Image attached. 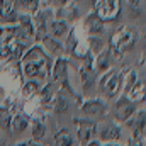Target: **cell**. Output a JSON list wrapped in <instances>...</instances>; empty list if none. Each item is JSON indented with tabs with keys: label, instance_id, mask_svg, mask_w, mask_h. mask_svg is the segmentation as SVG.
Segmentation results:
<instances>
[{
	"label": "cell",
	"instance_id": "obj_30",
	"mask_svg": "<svg viewBox=\"0 0 146 146\" xmlns=\"http://www.w3.org/2000/svg\"><path fill=\"white\" fill-rule=\"evenodd\" d=\"M102 146H122L119 143H102Z\"/></svg>",
	"mask_w": 146,
	"mask_h": 146
},
{
	"label": "cell",
	"instance_id": "obj_2",
	"mask_svg": "<svg viewBox=\"0 0 146 146\" xmlns=\"http://www.w3.org/2000/svg\"><path fill=\"white\" fill-rule=\"evenodd\" d=\"M99 92L100 99L115 100L122 94V72L117 68H109L99 78Z\"/></svg>",
	"mask_w": 146,
	"mask_h": 146
},
{
	"label": "cell",
	"instance_id": "obj_21",
	"mask_svg": "<svg viewBox=\"0 0 146 146\" xmlns=\"http://www.w3.org/2000/svg\"><path fill=\"white\" fill-rule=\"evenodd\" d=\"M75 145V136L72 134L70 129L61 127L54 133L53 136V146H73Z\"/></svg>",
	"mask_w": 146,
	"mask_h": 146
},
{
	"label": "cell",
	"instance_id": "obj_17",
	"mask_svg": "<svg viewBox=\"0 0 146 146\" xmlns=\"http://www.w3.org/2000/svg\"><path fill=\"white\" fill-rule=\"evenodd\" d=\"M68 33H70V26L65 24L63 21H58V19H53V21L48 24V29H46V34H48V36L54 37V39H58V41L65 39V37L68 36Z\"/></svg>",
	"mask_w": 146,
	"mask_h": 146
},
{
	"label": "cell",
	"instance_id": "obj_27",
	"mask_svg": "<svg viewBox=\"0 0 146 146\" xmlns=\"http://www.w3.org/2000/svg\"><path fill=\"white\" fill-rule=\"evenodd\" d=\"M12 146H42L41 143H34V141H19V143H15V145H12Z\"/></svg>",
	"mask_w": 146,
	"mask_h": 146
},
{
	"label": "cell",
	"instance_id": "obj_12",
	"mask_svg": "<svg viewBox=\"0 0 146 146\" xmlns=\"http://www.w3.org/2000/svg\"><path fill=\"white\" fill-rule=\"evenodd\" d=\"M80 9H78V5L75 3V2H68V3H65L63 7H60V9H56L54 10V19H58V21H63L65 24H68V26H73L78 19H80Z\"/></svg>",
	"mask_w": 146,
	"mask_h": 146
},
{
	"label": "cell",
	"instance_id": "obj_29",
	"mask_svg": "<svg viewBox=\"0 0 146 146\" xmlns=\"http://www.w3.org/2000/svg\"><path fill=\"white\" fill-rule=\"evenodd\" d=\"M82 146H102V143L97 141V139H94V141H90V143H87V145H82Z\"/></svg>",
	"mask_w": 146,
	"mask_h": 146
},
{
	"label": "cell",
	"instance_id": "obj_7",
	"mask_svg": "<svg viewBox=\"0 0 146 146\" xmlns=\"http://www.w3.org/2000/svg\"><path fill=\"white\" fill-rule=\"evenodd\" d=\"M94 5H95V14L104 21V22H109V21H117L121 12H122V5H121V0H94Z\"/></svg>",
	"mask_w": 146,
	"mask_h": 146
},
{
	"label": "cell",
	"instance_id": "obj_24",
	"mask_svg": "<svg viewBox=\"0 0 146 146\" xmlns=\"http://www.w3.org/2000/svg\"><path fill=\"white\" fill-rule=\"evenodd\" d=\"M12 112L7 106H0V131L10 133V124H12Z\"/></svg>",
	"mask_w": 146,
	"mask_h": 146
},
{
	"label": "cell",
	"instance_id": "obj_5",
	"mask_svg": "<svg viewBox=\"0 0 146 146\" xmlns=\"http://www.w3.org/2000/svg\"><path fill=\"white\" fill-rule=\"evenodd\" d=\"M75 134L80 145H87L94 139H97V122L90 117H76L73 119Z\"/></svg>",
	"mask_w": 146,
	"mask_h": 146
},
{
	"label": "cell",
	"instance_id": "obj_28",
	"mask_svg": "<svg viewBox=\"0 0 146 146\" xmlns=\"http://www.w3.org/2000/svg\"><path fill=\"white\" fill-rule=\"evenodd\" d=\"M126 146H145V141H136V139H129Z\"/></svg>",
	"mask_w": 146,
	"mask_h": 146
},
{
	"label": "cell",
	"instance_id": "obj_26",
	"mask_svg": "<svg viewBox=\"0 0 146 146\" xmlns=\"http://www.w3.org/2000/svg\"><path fill=\"white\" fill-rule=\"evenodd\" d=\"M70 0H44V3H46V7L48 9H53V10H56V9H60V7H63L65 3H68Z\"/></svg>",
	"mask_w": 146,
	"mask_h": 146
},
{
	"label": "cell",
	"instance_id": "obj_4",
	"mask_svg": "<svg viewBox=\"0 0 146 146\" xmlns=\"http://www.w3.org/2000/svg\"><path fill=\"white\" fill-rule=\"evenodd\" d=\"M68 72H70V61H68L65 56H60V58H54V61H53V65H51V73H49V76L53 78L54 83L61 85L68 94L75 95L73 88L70 87V73Z\"/></svg>",
	"mask_w": 146,
	"mask_h": 146
},
{
	"label": "cell",
	"instance_id": "obj_6",
	"mask_svg": "<svg viewBox=\"0 0 146 146\" xmlns=\"http://www.w3.org/2000/svg\"><path fill=\"white\" fill-rule=\"evenodd\" d=\"M136 110H138V104L131 102V100H129L127 97H124V95H119V97L115 99V102H114V107H112L114 122H117V124L127 122V121L134 115Z\"/></svg>",
	"mask_w": 146,
	"mask_h": 146
},
{
	"label": "cell",
	"instance_id": "obj_20",
	"mask_svg": "<svg viewBox=\"0 0 146 146\" xmlns=\"http://www.w3.org/2000/svg\"><path fill=\"white\" fill-rule=\"evenodd\" d=\"M124 97H127L131 102H134V104H138V102H145V78H138L136 82H134V85L129 88V92H127V95H124Z\"/></svg>",
	"mask_w": 146,
	"mask_h": 146
},
{
	"label": "cell",
	"instance_id": "obj_11",
	"mask_svg": "<svg viewBox=\"0 0 146 146\" xmlns=\"http://www.w3.org/2000/svg\"><path fill=\"white\" fill-rule=\"evenodd\" d=\"M83 31L87 33V36H95V37H102L106 34V22L92 10L85 19H83V24H82Z\"/></svg>",
	"mask_w": 146,
	"mask_h": 146
},
{
	"label": "cell",
	"instance_id": "obj_25",
	"mask_svg": "<svg viewBox=\"0 0 146 146\" xmlns=\"http://www.w3.org/2000/svg\"><path fill=\"white\" fill-rule=\"evenodd\" d=\"M54 112L56 114H63V112H66L68 109V102H66V99L63 97V94L61 92H58V95L54 97Z\"/></svg>",
	"mask_w": 146,
	"mask_h": 146
},
{
	"label": "cell",
	"instance_id": "obj_18",
	"mask_svg": "<svg viewBox=\"0 0 146 146\" xmlns=\"http://www.w3.org/2000/svg\"><path fill=\"white\" fill-rule=\"evenodd\" d=\"M14 9L24 15H34L41 9V0H14Z\"/></svg>",
	"mask_w": 146,
	"mask_h": 146
},
{
	"label": "cell",
	"instance_id": "obj_8",
	"mask_svg": "<svg viewBox=\"0 0 146 146\" xmlns=\"http://www.w3.org/2000/svg\"><path fill=\"white\" fill-rule=\"evenodd\" d=\"M80 109L87 117H99V119H102V117L107 115L109 106H107V100H104L100 97H92V99H85L80 104Z\"/></svg>",
	"mask_w": 146,
	"mask_h": 146
},
{
	"label": "cell",
	"instance_id": "obj_9",
	"mask_svg": "<svg viewBox=\"0 0 146 146\" xmlns=\"http://www.w3.org/2000/svg\"><path fill=\"white\" fill-rule=\"evenodd\" d=\"M31 19H33V26H34V41H39L42 36H46L48 24L54 19V10L48 9V7L39 9Z\"/></svg>",
	"mask_w": 146,
	"mask_h": 146
},
{
	"label": "cell",
	"instance_id": "obj_23",
	"mask_svg": "<svg viewBox=\"0 0 146 146\" xmlns=\"http://www.w3.org/2000/svg\"><path fill=\"white\" fill-rule=\"evenodd\" d=\"M39 90H41V83L37 80H26L22 83V97H26V99L36 97Z\"/></svg>",
	"mask_w": 146,
	"mask_h": 146
},
{
	"label": "cell",
	"instance_id": "obj_1",
	"mask_svg": "<svg viewBox=\"0 0 146 146\" xmlns=\"http://www.w3.org/2000/svg\"><path fill=\"white\" fill-rule=\"evenodd\" d=\"M22 72L27 80H46L51 73L53 58L44 53L39 44H33L22 54Z\"/></svg>",
	"mask_w": 146,
	"mask_h": 146
},
{
	"label": "cell",
	"instance_id": "obj_19",
	"mask_svg": "<svg viewBox=\"0 0 146 146\" xmlns=\"http://www.w3.org/2000/svg\"><path fill=\"white\" fill-rule=\"evenodd\" d=\"M29 127H31V141L42 143V139L46 138V131H48L46 129V122L42 119H39V117H34V119H31Z\"/></svg>",
	"mask_w": 146,
	"mask_h": 146
},
{
	"label": "cell",
	"instance_id": "obj_10",
	"mask_svg": "<svg viewBox=\"0 0 146 146\" xmlns=\"http://www.w3.org/2000/svg\"><path fill=\"white\" fill-rule=\"evenodd\" d=\"M122 139V129L117 122L110 121L104 124H97V141L100 143H119Z\"/></svg>",
	"mask_w": 146,
	"mask_h": 146
},
{
	"label": "cell",
	"instance_id": "obj_3",
	"mask_svg": "<svg viewBox=\"0 0 146 146\" xmlns=\"http://www.w3.org/2000/svg\"><path fill=\"white\" fill-rule=\"evenodd\" d=\"M136 41H138V33H136V29H133L131 26H122V27H119L112 37H110V53H112V56H115V58H121L126 51H129V49H133V46L136 44Z\"/></svg>",
	"mask_w": 146,
	"mask_h": 146
},
{
	"label": "cell",
	"instance_id": "obj_22",
	"mask_svg": "<svg viewBox=\"0 0 146 146\" xmlns=\"http://www.w3.org/2000/svg\"><path fill=\"white\" fill-rule=\"evenodd\" d=\"M106 46L107 44H106V41L102 37H95V36L87 37V49H88V53L92 56H97L99 53H102L106 49Z\"/></svg>",
	"mask_w": 146,
	"mask_h": 146
},
{
	"label": "cell",
	"instance_id": "obj_13",
	"mask_svg": "<svg viewBox=\"0 0 146 146\" xmlns=\"http://www.w3.org/2000/svg\"><path fill=\"white\" fill-rule=\"evenodd\" d=\"M37 42H39V46L44 49V53H46L48 56H51V58H60V56L65 54V48H63L61 41H58V39H54V37L48 36V34L42 36Z\"/></svg>",
	"mask_w": 146,
	"mask_h": 146
},
{
	"label": "cell",
	"instance_id": "obj_31",
	"mask_svg": "<svg viewBox=\"0 0 146 146\" xmlns=\"http://www.w3.org/2000/svg\"><path fill=\"white\" fill-rule=\"evenodd\" d=\"M2 39H3V27H0V42H2Z\"/></svg>",
	"mask_w": 146,
	"mask_h": 146
},
{
	"label": "cell",
	"instance_id": "obj_14",
	"mask_svg": "<svg viewBox=\"0 0 146 146\" xmlns=\"http://www.w3.org/2000/svg\"><path fill=\"white\" fill-rule=\"evenodd\" d=\"M145 109H141L139 112L136 110L134 112V115L126 122V124H129L131 126V129H133V136H131V139H136V141H145Z\"/></svg>",
	"mask_w": 146,
	"mask_h": 146
},
{
	"label": "cell",
	"instance_id": "obj_32",
	"mask_svg": "<svg viewBox=\"0 0 146 146\" xmlns=\"http://www.w3.org/2000/svg\"><path fill=\"white\" fill-rule=\"evenodd\" d=\"M0 106H2V99H0Z\"/></svg>",
	"mask_w": 146,
	"mask_h": 146
},
{
	"label": "cell",
	"instance_id": "obj_15",
	"mask_svg": "<svg viewBox=\"0 0 146 146\" xmlns=\"http://www.w3.org/2000/svg\"><path fill=\"white\" fill-rule=\"evenodd\" d=\"M29 124H31V117L24 112H17L12 115V124H10V133L19 138L22 136L27 129H29Z\"/></svg>",
	"mask_w": 146,
	"mask_h": 146
},
{
	"label": "cell",
	"instance_id": "obj_16",
	"mask_svg": "<svg viewBox=\"0 0 146 146\" xmlns=\"http://www.w3.org/2000/svg\"><path fill=\"white\" fill-rule=\"evenodd\" d=\"M112 53H110V48L106 46V49L102 53H99L97 56H94V70L97 75H102L104 72H107L112 65Z\"/></svg>",
	"mask_w": 146,
	"mask_h": 146
}]
</instances>
